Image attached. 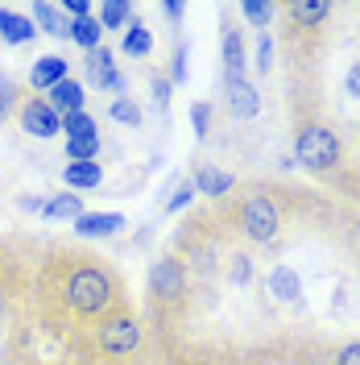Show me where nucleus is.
<instances>
[{"instance_id":"obj_1","label":"nucleus","mask_w":360,"mask_h":365,"mask_svg":"<svg viewBox=\"0 0 360 365\" xmlns=\"http://www.w3.org/2000/svg\"><path fill=\"white\" fill-rule=\"evenodd\" d=\"M116 299H120V287L104 266L83 262L67 274V307L79 319H104L116 307Z\"/></svg>"},{"instance_id":"obj_2","label":"nucleus","mask_w":360,"mask_h":365,"mask_svg":"<svg viewBox=\"0 0 360 365\" xmlns=\"http://www.w3.org/2000/svg\"><path fill=\"white\" fill-rule=\"evenodd\" d=\"M294 158H298V166H307L315 175H327V170H336L344 162V141H339V133L332 125L307 120L294 133Z\"/></svg>"},{"instance_id":"obj_3","label":"nucleus","mask_w":360,"mask_h":365,"mask_svg":"<svg viewBox=\"0 0 360 365\" xmlns=\"http://www.w3.org/2000/svg\"><path fill=\"white\" fill-rule=\"evenodd\" d=\"M236 225H240V232L253 245H270L282 232V212H277V204L265 191H253V195H245V204L236 212Z\"/></svg>"},{"instance_id":"obj_4","label":"nucleus","mask_w":360,"mask_h":365,"mask_svg":"<svg viewBox=\"0 0 360 365\" xmlns=\"http://www.w3.org/2000/svg\"><path fill=\"white\" fill-rule=\"evenodd\" d=\"M95 344L104 357H133L141 349V324L129 312H108L95 328Z\"/></svg>"},{"instance_id":"obj_5","label":"nucleus","mask_w":360,"mask_h":365,"mask_svg":"<svg viewBox=\"0 0 360 365\" xmlns=\"http://www.w3.org/2000/svg\"><path fill=\"white\" fill-rule=\"evenodd\" d=\"M145 287H149V299L158 303V307H174L182 303L186 295V266H182L179 257H158L154 266H149V278H145Z\"/></svg>"},{"instance_id":"obj_6","label":"nucleus","mask_w":360,"mask_h":365,"mask_svg":"<svg viewBox=\"0 0 360 365\" xmlns=\"http://www.w3.org/2000/svg\"><path fill=\"white\" fill-rule=\"evenodd\" d=\"M17 125H21V133L38 137V141H50V137L63 133V116L54 113L42 96H25L17 104Z\"/></svg>"},{"instance_id":"obj_7","label":"nucleus","mask_w":360,"mask_h":365,"mask_svg":"<svg viewBox=\"0 0 360 365\" xmlns=\"http://www.w3.org/2000/svg\"><path fill=\"white\" fill-rule=\"evenodd\" d=\"M88 79L100 91L125 96V75L116 71V58H112V50H108V46H100V50H91V54H88Z\"/></svg>"},{"instance_id":"obj_8","label":"nucleus","mask_w":360,"mask_h":365,"mask_svg":"<svg viewBox=\"0 0 360 365\" xmlns=\"http://www.w3.org/2000/svg\"><path fill=\"white\" fill-rule=\"evenodd\" d=\"M224 104L236 120H253L261 113V91L253 88L248 79H224Z\"/></svg>"},{"instance_id":"obj_9","label":"nucleus","mask_w":360,"mask_h":365,"mask_svg":"<svg viewBox=\"0 0 360 365\" xmlns=\"http://www.w3.org/2000/svg\"><path fill=\"white\" fill-rule=\"evenodd\" d=\"M120 228H125V216H120V212H83V216L75 220V232L88 237V241H108Z\"/></svg>"},{"instance_id":"obj_10","label":"nucleus","mask_w":360,"mask_h":365,"mask_svg":"<svg viewBox=\"0 0 360 365\" xmlns=\"http://www.w3.org/2000/svg\"><path fill=\"white\" fill-rule=\"evenodd\" d=\"M46 104H50V108H54L58 116H75V113H83V104H88V96H83V83H79L75 75H67L63 83H54V88H50Z\"/></svg>"},{"instance_id":"obj_11","label":"nucleus","mask_w":360,"mask_h":365,"mask_svg":"<svg viewBox=\"0 0 360 365\" xmlns=\"http://www.w3.org/2000/svg\"><path fill=\"white\" fill-rule=\"evenodd\" d=\"M220 50H224V79H245V67H248L245 38H240V29H232L228 21L220 29Z\"/></svg>"},{"instance_id":"obj_12","label":"nucleus","mask_w":360,"mask_h":365,"mask_svg":"<svg viewBox=\"0 0 360 365\" xmlns=\"http://www.w3.org/2000/svg\"><path fill=\"white\" fill-rule=\"evenodd\" d=\"M70 75V63L63 58V54H42L33 67H29V88L33 91H50L54 83H63Z\"/></svg>"},{"instance_id":"obj_13","label":"nucleus","mask_w":360,"mask_h":365,"mask_svg":"<svg viewBox=\"0 0 360 365\" xmlns=\"http://www.w3.org/2000/svg\"><path fill=\"white\" fill-rule=\"evenodd\" d=\"M38 38V25L33 17H21L13 9H0V42L4 46H29Z\"/></svg>"},{"instance_id":"obj_14","label":"nucleus","mask_w":360,"mask_h":365,"mask_svg":"<svg viewBox=\"0 0 360 365\" xmlns=\"http://www.w3.org/2000/svg\"><path fill=\"white\" fill-rule=\"evenodd\" d=\"M265 287H270V295L282 299V303H298V299H302V278H298V270L286 266V262L265 274Z\"/></svg>"},{"instance_id":"obj_15","label":"nucleus","mask_w":360,"mask_h":365,"mask_svg":"<svg viewBox=\"0 0 360 365\" xmlns=\"http://www.w3.org/2000/svg\"><path fill=\"white\" fill-rule=\"evenodd\" d=\"M191 187H195V195L220 200V195H228V191L236 187V179H232L228 170H220V166H195V179H191Z\"/></svg>"},{"instance_id":"obj_16","label":"nucleus","mask_w":360,"mask_h":365,"mask_svg":"<svg viewBox=\"0 0 360 365\" xmlns=\"http://www.w3.org/2000/svg\"><path fill=\"white\" fill-rule=\"evenodd\" d=\"M286 13L298 29H319L332 17V0H294V4H286Z\"/></svg>"},{"instance_id":"obj_17","label":"nucleus","mask_w":360,"mask_h":365,"mask_svg":"<svg viewBox=\"0 0 360 365\" xmlns=\"http://www.w3.org/2000/svg\"><path fill=\"white\" fill-rule=\"evenodd\" d=\"M63 182L70 191H91V187L104 182V166L100 162H67L63 166Z\"/></svg>"},{"instance_id":"obj_18","label":"nucleus","mask_w":360,"mask_h":365,"mask_svg":"<svg viewBox=\"0 0 360 365\" xmlns=\"http://www.w3.org/2000/svg\"><path fill=\"white\" fill-rule=\"evenodd\" d=\"M33 25H38L42 34H50V38H70V21L63 17V9H58V4L38 0V4H33Z\"/></svg>"},{"instance_id":"obj_19","label":"nucleus","mask_w":360,"mask_h":365,"mask_svg":"<svg viewBox=\"0 0 360 365\" xmlns=\"http://www.w3.org/2000/svg\"><path fill=\"white\" fill-rule=\"evenodd\" d=\"M95 21L100 29H129L133 25V4L129 0H100V9H95Z\"/></svg>"},{"instance_id":"obj_20","label":"nucleus","mask_w":360,"mask_h":365,"mask_svg":"<svg viewBox=\"0 0 360 365\" xmlns=\"http://www.w3.org/2000/svg\"><path fill=\"white\" fill-rule=\"evenodd\" d=\"M42 216L46 220H79L83 216V195H75V191H63V195H50L42 207Z\"/></svg>"},{"instance_id":"obj_21","label":"nucleus","mask_w":360,"mask_h":365,"mask_svg":"<svg viewBox=\"0 0 360 365\" xmlns=\"http://www.w3.org/2000/svg\"><path fill=\"white\" fill-rule=\"evenodd\" d=\"M120 50H125V54H133V58L154 54V34L145 29V21H137V17H133V25L120 34Z\"/></svg>"},{"instance_id":"obj_22","label":"nucleus","mask_w":360,"mask_h":365,"mask_svg":"<svg viewBox=\"0 0 360 365\" xmlns=\"http://www.w3.org/2000/svg\"><path fill=\"white\" fill-rule=\"evenodd\" d=\"M70 42L83 46L88 54L104 46V29H100V21H95V13H91V17H83V21H70Z\"/></svg>"},{"instance_id":"obj_23","label":"nucleus","mask_w":360,"mask_h":365,"mask_svg":"<svg viewBox=\"0 0 360 365\" xmlns=\"http://www.w3.org/2000/svg\"><path fill=\"white\" fill-rule=\"evenodd\" d=\"M273 13H277V4H270V0H245V4H240V17H245L257 34H265V29H270Z\"/></svg>"},{"instance_id":"obj_24","label":"nucleus","mask_w":360,"mask_h":365,"mask_svg":"<svg viewBox=\"0 0 360 365\" xmlns=\"http://www.w3.org/2000/svg\"><path fill=\"white\" fill-rule=\"evenodd\" d=\"M108 116H112L116 125H129V129H137V125H141V104H137L133 96H112Z\"/></svg>"},{"instance_id":"obj_25","label":"nucleus","mask_w":360,"mask_h":365,"mask_svg":"<svg viewBox=\"0 0 360 365\" xmlns=\"http://www.w3.org/2000/svg\"><path fill=\"white\" fill-rule=\"evenodd\" d=\"M63 129H67V141H79V137H100V125L91 113H75L63 116Z\"/></svg>"},{"instance_id":"obj_26","label":"nucleus","mask_w":360,"mask_h":365,"mask_svg":"<svg viewBox=\"0 0 360 365\" xmlns=\"http://www.w3.org/2000/svg\"><path fill=\"white\" fill-rule=\"evenodd\" d=\"M95 158H100V137L67 141V162H95Z\"/></svg>"},{"instance_id":"obj_27","label":"nucleus","mask_w":360,"mask_h":365,"mask_svg":"<svg viewBox=\"0 0 360 365\" xmlns=\"http://www.w3.org/2000/svg\"><path fill=\"white\" fill-rule=\"evenodd\" d=\"M253 67H257V75H265V71L273 67V38H270V29H265V34H257V46H253Z\"/></svg>"},{"instance_id":"obj_28","label":"nucleus","mask_w":360,"mask_h":365,"mask_svg":"<svg viewBox=\"0 0 360 365\" xmlns=\"http://www.w3.org/2000/svg\"><path fill=\"white\" fill-rule=\"evenodd\" d=\"M149 96H154V104H158L162 113H170V96H174V83H170L162 71H154V75H149Z\"/></svg>"},{"instance_id":"obj_29","label":"nucleus","mask_w":360,"mask_h":365,"mask_svg":"<svg viewBox=\"0 0 360 365\" xmlns=\"http://www.w3.org/2000/svg\"><path fill=\"white\" fill-rule=\"evenodd\" d=\"M248 278H253V257H248V253H232V257H228V282L245 287Z\"/></svg>"},{"instance_id":"obj_30","label":"nucleus","mask_w":360,"mask_h":365,"mask_svg":"<svg viewBox=\"0 0 360 365\" xmlns=\"http://www.w3.org/2000/svg\"><path fill=\"white\" fill-rule=\"evenodd\" d=\"M191 125H195V137H207L211 133V104H207V100H195V104H191Z\"/></svg>"},{"instance_id":"obj_31","label":"nucleus","mask_w":360,"mask_h":365,"mask_svg":"<svg viewBox=\"0 0 360 365\" xmlns=\"http://www.w3.org/2000/svg\"><path fill=\"white\" fill-rule=\"evenodd\" d=\"M13 104H21V100H17V83H13V75H0V125L9 120Z\"/></svg>"},{"instance_id":"obj_32","label":"nucleus","mask_w":360,"mask_h":365,"mask_svg":"<svg viewBox=\"0 0 360 365\" xmlns=\"http://www.w3.org/2000/svg\"><path fill=\"white\" fill-rule=\"evenodd\" d=\"M186 75H191V67H186V46L179 42L174 46V54H170V75H166V79L179 88V83H186Z\"/></svg>"},{"instance_id":"obj_33","label":"nucleus","mask_w":360,"mask_h":365,"mask_svg":"<svg viewBox=\"0 0 360 365\" xmlns=\"http://www.w3.org/2000/svg\"><path fill=\"white\" fill-rule=\"evenodd\" d=\"M95 9H91V0H63V17H70V21H83V17H91Z\"/></svg>"},{"instance_id":"obj_34","label":"nucleus","mask_w":360,"mask_h":365,"mask_svg":"<svg viewBox=\"0 0 360 365\" xmlns=\"http://www.w3.org/2000/svg\"><path fill=\"white\" fill-rule=\"evenodd\" d=\"M191 200H195V187H191V182H182L179 191H174V195L166 200V212H182V207L191 204Z\"/></svg>"},{"instance_id":"obj_35","label":"nucleus","mask_w":360,"mask_h":365,"mask_svg":"<svg viewBox=\"0 0 360 365\" xmlns=\"http://www.w3.org/2000/svg\"><path fill=\"white\" fill-rule=\"evenodd\" d=\"M344 91H348L352 100H360V63L348 67V75H344Z\"/></svg>"},{"instance_id":"obj_36","label":"nucleus","mask_w":360,"mask_h":365,"mask_svg":"<svg viewBox=\"0 0 360 365\" xmlns=\"http://www.w3.org/2000/svg\"><path fill=\"white\" fill-rule=\"evenodd\" d=\"M336 365H360V341L344 344V349L336 353Z\"/></svg>"},{"instance_id":"obj_37","label":"nucleus","mask_w":360,"mask_h":365,"mask_svg":"<svg viewBox=\"0 0 360 365\" xmlns=\"http://www.w3.org/2000/svg\"><path fill=\"white\" fill-rule=\"evenodd\" d=\"M162 13H166L170 21H182V17H186V4H182V0H162Z\"/></svg>"},{"instance_id":"obj_38","label":"nucleus","mask_w":360,"mask_h":365,"mask_svg":"<svg viewBox=\"0 0 360 365\" xmlns=\"http://www.w3.org/2000/svg\"><path fill=\"white\" fill-rule=\"evenodd\" d=\"M21 207H25V212H42L46 200H21Z\"/></svg>"},{"instance_id":"obj_39","label":"nucleus","mask_w":360,"mask_h":365,"mask_svg":"<svg viewBox=\"0 0 360 365\" xmlns=\"http://www.w3.org/2000/svg\"><path fill=\"white\" fill-rule=\"evenodd\" d=\"M356 141H360V125H356Z\"/></svg>"}]
</instances>
